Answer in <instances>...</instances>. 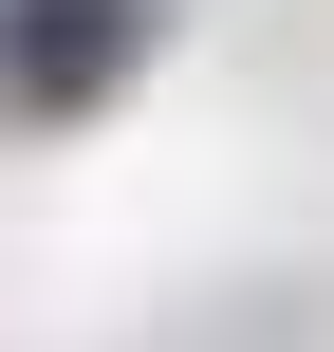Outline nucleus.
<instances>
[{
	"instance_id": "1",
	"label": "nucleus",
	"mask_w": 334,
	"mask_h": 352,
	"mask_svg": "<svg viewBox=\"0 0 334 352\" xmlns=\"http://www.w3.org/2000/svg\"><path fill=\"white\" fill-rule=\"evenodd\" d=\"M149 56V0H0V130H93Z\"/></svg>"
}]
</instances>
